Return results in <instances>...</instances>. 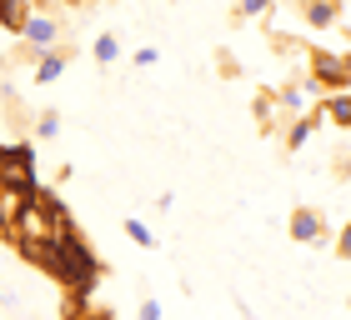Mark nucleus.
I'll use <instances>...</instances> for the list:
<instances>
[{"mask_svg":"<svg viewBox=\"0 0 351 320\" xmlns=\"http://www.w3.org/2000/svg\"><path fill=\"white\" fill-rule=\"evenodd\" d=\"M341 66H346V75H351V51H341Z\"/></svg>","mask_w":351,"mask_h":320,"instance_id":"nucleus-20","label":"nucleus"},{"mask_svg":"<svg viewBox=\"0 0 351 320\" xmlns=\"http://www.w3.org/2000/svg\"><path fill=\"white\" fill-rule=\"evenodd\" d=\"M66 5H75V10H81V5H90V0H66Z\"/></svg>","mask_w":351,"mask_h":320,"instance_id":"nucleus-21","label":"nucleus"},{"mask_svg":"<svg viewBox=\"0 0 351 320\" xmlns=\"http://www.w3.org/2000/svg\"><path fill=\"white\" fill-rule=\"evenodd\" d=\"M306 66H311V85H322L326 95L331 90H351V75L341 66V55H331V51H306Z\"/></svg>","mask_w":351,"mask_h":320,"instance_id":"nucleus-2","label":"nucleus"},{"mask_svg":"<svg viewBox=\"0 0 351 320\" xmlns=\"http://www.w3.org/2000/svg\"><path fill=\"white\" fill-rule=\"evenodd\" d=\"M51 135H60V110H40L36 116V140H51Z\"/></svg>","mask_w":351,"mask_h":320,"instance_id":"nucleus-15","label":"nucleus"},{"mask_svg":"<svg viewBox=\"0 0 351 320\" xmlns=\"http://www.w3.org/2000/svg\"><path fill=\"white\" fill-rule=\"evenodd\" d=\"M276 101L286 105V120H291V116H301V110L311 105V75H306V80H286Z\"/></svg>","mask_w":351,"mask_h":320,"instance_id":"nucleus-9","label":"nucleus"},{"mask_svg":"<svg viewBox=\"0 0 351 320\" xmlns=\"http://www.w3.org/2000/svg\"><path fill=\"white\" fill-rule=\"evenodd\" d=\"M341 5H346V0H301V21H306L311 30H331V25H337L341 21Z\"/></svg>","mask_w":351,"mask_h":320,"instance_id":"nucleus-7","label":"nucleus"},{"mask_svg":"<svg viewBox=\"0 0 351 320\" xmlns=\"http://www.w3.org/2000/svg\"><path fill=\"white\" fill-rule=\"evenodd\" d=\"M156 60H161V51H156V45H141V51L131 55V66H136V70H151Z\"/></svg>","mask_w":351,"mask_h":320,"instance_id":"nucleus-16","label":"nucleus"},{"mask_svg":"<svg viewBox=\"0 0 351 320\" xmlns=\"http://www.w3.org/2000/svg\"><path fill=\"white\" fill-rule=\"evenodd\" d=\"M281 101H276V95H271V90H256V131L261 135H281Z\"/></svg>","mask_w":351,"mask_h":320,"instance_id":"nucleus-8","label":"nucleus"},{"mask_svg":"<svg viewBox=\"0 0 351 320\" xmlns=\"http://www.w3.org/2000/svg\"><path fill=\"white\" fill-rule=\"evenodd\" d=\"M90 55L101 60V66H110V60H121V40L116 36H95L90 40Z\"/></svg>","mask_w":351,"mask_h":320,"instance_id":"nucleus-13","label":"nucleus"},{"mask_svg":"<svg viewBox=\"0 0 351 320\" xmlns=\"http://www.w3.org/2000/svg\"><path fill=\"white\" fill-rule=\"evenodd\" d=\"M36 5H56V0H36Z\"/></svg>","mask_w":351,"mask_h":320,"instance_id":"nucleus-22","label":"nucleus"},{"mask_svg":"<svg viewBox=\"0 0 351 320\" xmlns=\"http://www.w3.org/2000/svg\"><path fill=\"white\" fill-rule=\"evenodd\" d=\"M337 160H341V165H337V175H346V181H351V150H346V155H337Z\"/></svg>","mask_w":351,"mask_h":320,"instance_id":"nucleus-19","label":"nucleus"},{"mask_svg":"<svg viewBox=\"0 0 351 320\" xmlns=\"http://www.w3.org/2000/svg\"><path fill=\"white\" fill-rule=\"evenodd\" d=\"M141 320H161V300H141Z\"/></svg>","mask_w":351,"mask_h":320,"instance_id":"nucleus-18","label":"nucleus"},{"mask_svg":"<svg viewBox=\"0 0 351 320\" xmlns=\"http://www.w3.org/2000/svg\"><path fill=\"white\" fill-rule=\"evenodd\" d=\"M51 276L66 285V291H75V295H90L95 291V280H101V261H95V250L81 240V230L71 226H56V235H51V245H45V261H40Z\"/></svg>","mask_w":351,"mask_h":320,"instance_id":"nucleus-1","label":"nucleus"},{"mask_svg":"<svg viewBox=\"0 0 351 320\" xmlns=\"http://www.w3.org/2000/svg\"><path fill=\"white\" fill-rule=\"evenodd\" d=\"M326 116H322V105H306V110H301V116H291V125H286V150H301V146H306V140L316 135V125H322Z\"/></svg>","mask_w":351,"mask_h":320,"instance_id":"nucleus-6","label":"nucleus"},{"mask_svg":"<svg viewBox=\"0 0 351 320\" xmlns=\"http://www.w3.org/2000/svg\"><path fill=\"white\" fill-rule=\"evenodd\" d=\"M125 235H131L141 250H156V245H161V240H156V230H151L141 215H125Z\"/></svg>","mask_w":351,"mask_h":320,"instance_id":"nucleus-12","label":"nucleus"},{"mask_svg":"<svg viewBox=\"0 0 351 320\" xmlns=\"http://www.w3.org/2000/svg\"><path fill=\"white\" fill-rule=\"evenodd\" d=\"M271 5H276V0H241V5L231 10V21H236V25H241V21H256V15H266Z\"/></svg>","mask_w":351,"mask_h":320,"instance_id":"nucleus-14","label":"nucleus"},{"mask_svg":"<svg viewBox=\"0 0 351 320\" xmlns=\"http://www.w3.org/2000/svg\"><path fill=\"white\" fill-rule=\"evenodd\" d=\"M25 15H30V0H0V30H10V36H21Z\"/></svg>","mask_w":351,"mask_h":320,"instance_id":"nucleus-11","label":"nucleus"},{"mask_svg":"<svg viewBox=\"0 0 351 320\" xmlns=\"http://www.w3.org/2000/svg\"><path fill=\"white\" fill-rule=\"evenodd\" d=\"M0 70H5V55H0Z\"/></svg>","mask_w":351,"mask_h":320,"instance_id":"nucleus-23","label":"nucleus"},{"mask_svg":"<svg viewBox=\"0 0 351 320\" xmlns=\"http://www.w3.org/2000/svg\"><path fill=\"white\" fill-rule=\"evenodd\" d=\"M286 230H291L296 245H326V215H322V211H306V205H296L291 220H286Z\"/></svg>","mask_w":351,"mask_h":320,"instance_id":"nucleus-4","label":"nucleus"},{"mask_svg":"<svg viewBox=\"0 0 351 320\" xmlns=\"http://www.w3.org/2000/svg\"><path fill=\"white\" fill-rule=\"evenodd\" d=\"M337 255H341V261H351V220H346L341 235H337Z\"/></svg>","mask_w":351,"mask_h":320,"instance_id":"nucleus-17","label":"nucleus"},{"mask_svg":"<svg viewBox=\"0 0 351 320\" xmlns=\"http://www.w3.org/2000/svg\"><path fill=\"white\" fill-rule=\"evenodd\" d=\"M71 60H75V45L71 40L66 45H51V51H36V80H40V85H51V80L66 75Z\"/></svg>","mask_w":351,"mask_h":320,"instance_id":"nucleus-5","label":"nucleus"},{"mask_svg":"<svg viewBox=\"0 0 351 320\" xmlns=\"http://www.w3.org/2000/svg\"><path fill=\"white\" fill-rule=\"evenodd\" d=\"M21 40L30 45V51H51V45H60V15H51V10H30L25 25H21Z\"/></svg>","mask_w":351,"mask_h":320,"instance_id":"nucleus-3","label":"nucleus"},{"mask_svg":"<svg viewBox=\"0 0 351 320\" xmlns=\"http://www.w3.org/2000/svg\"><path fill=\"white\" fill-rule=\"evenodd\" d=\"M322 116L331 125H341V131H351V90H331L322 101Z\"/></svg>","mask_w":351,"mask_h":320,"instance_id":"nucleus-10","label":"nucleus"}]
</instances>
